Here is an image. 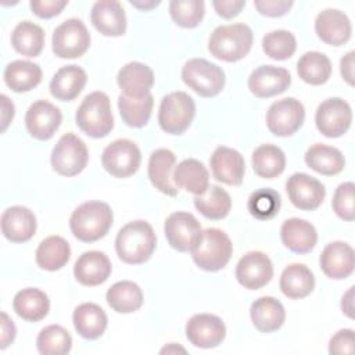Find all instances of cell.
Segmentation results:
<instances>
[{"label": "cell", "mask_w": 355, "mask_h": 355, "mask_svg": "<svg viewBox=\"0 0 355 355\" xmlns=\"http://www.w3.org/2000/svg\"><path fill=\"white\" fill-rule=\"evenodd\" d=\"M157 236L153 226L146 220L126 223L116 234L115 250L121 261L139 265L148 261L155 250Z\"/></svg>", "instance_id": "6da1fadb"}, {"label": "cell", "mask_w": 355, "mask_h": 355, "mask_svg": "<svg viewBox=\"0 0 355 355\" xmlns=\"http://www.w3.org/2000/svg\"><path fill=\"white\" fill-rule=\"evenodd\" d=\"M112 219V211L107 202L87 201L75 208L69 219V227L78 240L94 243L108 233Z\"/></svg>", "instance_id": "7a4b0ae2"}, {"label": "cell", "mask_w": 355, "mask_h": 355, "mask_svg": "<svg viewBox=\"0 0 355 355\" xmlns=\"http://www.w3.org/2000/svg\"><path fill=\"white\" fill-rule=\"evenodd\" d=\"M252 40V31L245 24L220 25L212 31L208 40V50L218 60L236 62L250 53Z\"/></svg>", "instance_id": "3957f363"}, {"label": "cell", "mask_w": 355, "mask_h": 355, "mask_svg": "<svg viewBox=\"0 0 355 355\" xmlns=\"http://www.w3.org/2000/svg\"><path fill=\"white\" fill-rule=\"evenodd\" d=\"M78 128L93 139L105 137L114 128L111 101L104 92H92L76 110Z\"/></svg>", "instance_id": "277c9868"}, {"label": "cell", "mask_w": 355, "mask_h": 355, "mask_svg": "<svg viewBox=\"0 0 355 355\" xmlns=\"http://www.w3.org/2000/svg\"><path fill=\"white\" fill-rule=\"evenodd\" d=\"M196 265L207 272H218L230 261L233 244L229 236L216 227H208L190 251Z\"/></svg>", "instance_id": "5b68a950"}, {"label": "cell", "mask_w": 355, "mask_h": 355, "mask_svg": "<svg viewBox=\"0 0 355 355\" xmlns=\"http://www.w3.org/2000/svg\"><path fill=\"white\" fill-rule=\"evenodd\" d=\"M182 79L201 97H214L223 90L225 72L205 58H190L182 68Z\"/></svg>", "instance_id": "8992f818"}, {"label": "cell", "mask_w": 355, "mask_h": 355, "mask_svg": "<svg viewBox=\"0 0 355 355\" xmlns=\"http://www.w3.org/2000/svg\"><path fill=\"white\" fill-rule=\"evenodd\" d=\"M196 115V103L184 92H172L161 100L158 123L169 135H182L191 125Z\"/></svg>", "instance_id": "52a82bcc"}, {"label": "cell", "mask_w": 355, "mask_h": 355, "mask_svg": "<svg viewBox=\"0 0 355 355\" xmlns=\"http://www.w3.org/2000/svg\"><path fill=\"white\" fill-rule=\"evenodd\" d=\"M87 161V147L85 141L73 133L62 135L51 151V166L62 176L80 173L86 168Z\"/></svg>", "instance_id": "ba28073f"}, {"label": "cell", "mask_w": 355, "mask_h": 355, "mask_svg": "<svg viewBox=\"0 0 355 355\" xmlns=\"http://www.w3.org/2000/svg\"><path fill=\"white\" fill-rule=\"evenodd\" d=\"M53 53L60 58L82 57L90 46V33L78 18H69L60 24L51 37Z\"/></svg>", "instance_id": "9c48e42d"}, {"label": "cell", "mask_w": 355, "mask_h": 355, "mask_svg": "<svg viewBox=\"0 0 355 355\" xmlns=\"http://www.w3.org/2000/svg\"><path fill=\"white\" fill-rule=\"evenodd\" d=\"M141 162V153L136 143L118 139L108 144L101 155L103 168L114 178H129L135 175Z\"/></svg>", "instance_id": "30bf717a"}, {"label": "cell", "mask_w": 355, "mask_h": 355, "mask_svg": "<svg viewBox=\"0 0 355 355\" xmlns=\"http://www.w3.org/2000/svg\"><path fill=\"white\" fill-rule=\"evenodd\" d=\"M305 108L294 97L275 101L266 111V126L275 136H291L304 123Z\"/></svg>", "instance_id": "8fae6325"}, {"label": "cell", "mask_w": 355, "mask_h": 355, "mask_svg": "<svg viewBox=\"0 0 355 355\" xmlns=\"http://www.w3.org/2000/svg\"><path fill=\"white\" fill-rule=\"evenodd\" d=\"M352 122L351 105L340 98L331 97L319 104L315 114L318 130L326 137H340L349 129Z\"/></svg>", "instance_id": "7c38bea8"}, {"label": "cell", "mask_w": 355, "mask_h": 355, "mask_svg": "<svg viewBox=\"0 0 355 355\" xmlns=\"http://www.w3.org/2000/svg\"><path fill=\"white\" fill-rule=\"evenodd\" d=\"M201 225L190 212L171 214L164 223V233L169 245L180 252L191 251L201 236Z\"/></svg>", "instance_id": "4fadbf2b"}, {"label": "cell", "mask_w": 355, "mask_h": 355, "mask_svg": "<svg viewBox=\"0 0 355 355\" xmlns=\"http://www.w3.org/2000/svg\"><path fill=\"white\" fill-rule=\"evenodd\" d=\"M286 191L291 204L302 211L319 208L326 196V189L322 182L304 172L293 173L287 179Z\"/></svg>", "instance_id": "5bb4252c"}, {"label": "cell", "mask_w": 355, "mask_h": 355, "mask_svg": "<svg viewBox=\"0 0 355 355\" xmlns=\"http://www.w3.org/2000/svg\"><path fill=\"white\" fill-rule=\"evenodd\" d=\"M273 277L270 258L261 251H250L236 265L237 282L248 290H258L266 286Z\"/></svg>", "instance_id": "9a60e30c"}, {"label": "cell", "mask_w": 355, "mask_h": 355, "mask_svg": "<svg viewBox=\"0 0 355 355\" xmlns=\"http://www.w3.org/2000/svg\"><path fill=\"white\" fill-rule=\"evenodd\" d=\"M186 337L194 347L214 348L225 340L226 326L216 315L197 313L186 323Z\"/></svg>", "instance_id": "2e32d148"}, {"label": "cell", "mask_w": 355, "mask_h": 355, "mask_svg": "<svg viewBox=\"0 0 355 355\" xmlns=\"http://www.w3.org/2000/svg\"><path fill=\"white\" fill-rule=\"evenodd\" d=\"M62 122L58 107L47 100H37L26 111L25 126L29 135L37 140H49L54 136Z\"/></svg>", "instance_id": "e0dca14e"}, {"label": "cell", "mask_w": 355, "mask_h": 355, "mask_svg": "<svg viewBox=\"0 0 355 355\" xmlns=\"http://www.w3.org/2000/svg\"><path fill=\"white\" fill-rule=\"evenodd\" d=\"M291 75L286 68L261 65L248 78V89L258 98H269L288 89Z\"/></svg>", "instance_id": "ac0fdd59"}, {"label": "cell", "mask_w": 355, "mask_h": 355, "mask_svg": "<svg viewBox=\"0 0 355 355\" xmlns=\"http://www.w3.org/2000/svg\"><path fill=\"white\" fill-rule=\"evenodd\" d=\"M315 32L326 44L343 46L349 40L352 26L345 12L336 8H326L315 19Z\"/></svg>", "instance_id": "d6986e66"}, {"label": "cell", "mask_w": 355, "mask_h": 355, "mask_svg": "<svg viewBox=\"0 0 355 355\" xmlns=\"http://www.w3.org/2000/svg\"><path fill=\"white\" fill-rule=\"evenodd\" d=\"M212 176L225 184L239 186L243 183L245 162L243 155L230 147L219 146L209 159Z\"/></svg>", "instance_id": "ffe728a7"}, {"label": "cell", "mask_w": 355, "mask_h": 355, "mask_svg": "<svg viewBox=\"0 0 355 355\" xmlns=\"http://www.w3.org/2000/svg\"><path fill=\"white\" fill-rule=\"evenodd\" d=\"M116 83L126 97L143 98L151 94L150 90L154 85V72L148 65L132 61L119 69Z\"/></svg>", "instance_id": "44dd1931"}, {"label": "cell", "mask_w": 355, "mask_h": 355, "mask_svg": "<svg viewBox=\"0 0 355 355\" xmlns=\"http://www.w3.org/2000/svg\"><path fill=\"white\" fill-rule=\"evenodd\" d=\"M90 19L93 26L104 36H122L126 32V15L122 4L116 0H100L92 7Z\"/></svg>", "instance_id": "7402d4cb"}, {"label": "cell", "mask_w": 355, "mask_h": 355, "mask_svg": "<svg viewBox=\"0 0 355 355\" xmlns=\"http://www.w3.org/2000/svg\"><path fill=\"white\" fill-rule=\"evenodd\" d=\"M354 248L344 241L327 244L319 258L323 273L334 280L347 279L354 272Z\"/></svg>", "instance_id": "603a6c76"}, {"label": "cell", "mask_w": 355, "mask_h": 355, "mask_svg": "<svg viewBox=\"0 0 355 355\" xmlns=\"http://www.w3.org/2000/svg\"><path fill=\"white\" fill-rule=\"evenodd\" d=\"M112 270L108 257L101 251L83 252L73 265L75 279L83 286H98L107 282Z\"/></svg>", "instance_id": "cb8c5ba5"}, {"label": "cell", "mask_w": 355, "mask_h": 355, "mask_svg": "<svg viewBox=\"0 0 355 355\" xmlns=\"http://www.w3.org/2000/svg\"><path fill=\"white\" fill-rule=\"evenodd\" d=\"M36 232V218L31 209L22 205L7 208L1 215V233L12 243H25Z\"/></svg>", "instance_id": "d4e9b609"}, {"label": "cell", "mask_w": 355, "mask_h": 355, "mask_svg": "<svg viewBox=\"0 0 355 355\" xmlns=\"http://www.w3.org/2000/svg\"><path fill=\"white\" fill-rule=\"evenodd\" d=\"M280 237L283 244L295 254L311 252L318 243L315 226L300 218H290L284 220L280 227Z\"/></svg>", "instance_id": "484cf974"}, {"label": "cell", "mask_w": 355, "mask_h": 355, "mask_svg": "<svg viewBox=\"0 0 355 355\" xmlns=\"http://www.w3.org/2000/svg\"><path fill=\"white\" fill-rule=\"evenodd\" d=\"M175 162L176 157L168 148H158L153 151L148 159V179L151 184L162 194L171 197H175L179 190L172 180Z\"/></svg>", "instance_id": "4316f807"}, {"label": "cell", "mask_w": 355, "mask_h": 355, "mask_svg": "<svg viewBox=\"0 0 355 355\" xmlns=\"http://www.w3.org/2000/svg\"><path fill=\"white\" fill-rule=\"evenodd\" d=\"M172 180L176 187L194 196H202L209 187V173L205 165L194 158H186L175 166Z\"/></svg>", "instance_id": "83f0119b"}, {"label": "cell", "mask_w": 355, "mask_h": 355, "mask_svg": "<svg viewBox=\"0 0 355 355\" xmlns=\"http://www.w3.org/2000/svg\"><path fill=\"white\" fill-rule=\"evenodd\" d=\"M86 80L83 68L75 64L61 67L50 80V93L60 101H72L83 90Z\"/></svg>", "instance_id": "f1b7e54d"}, {"label": "cell", "mask_w": 355, "mask_h": 355, "mask_svg": "<svg viewBox=\"0 0 355 355\" xmlns=\"http://www.w3.org/2000/svg\"><path fill=\"white\" fill-rule=\"evenodd\" d=\"M251 322L257 330L272 333L279 330L286 320L283 304L273 297H259L251 304Z\"/></svg>", "instance_id": "f546056e"}, {"label": "cell", "mask_w": 355, "mask_h": 355, "mask_svg": "<svg viewBox=\"0 0 355 355\" xmlns=\"http://www.w3.org/2000/svg\"><path fill=\"white\" fill-rule=\"evenodd\" d=\"M73 327L78 334L86 340H96L107 329V315L103 308L93 302L78 305L72 315Z\"/></svg>", "instance_id": "4dcf8cb0"}, {"label": "cell", "mask_w": 355, "mask_h": 355, "mask_svg": "<svg viewBox=\"0 0 355 355\" xmlns=\"http://www.w3.org/2000/svg\"><path fill=\"white\" fill-rule=\"evenodd\" d=\"M282 293L291 298L300 300L308 297L315 288V276L312 270L304 263L288 265L280 276Z\"/></svg>", "instance_id": "1f68e13d"}, {"label": "cell", "mask_w": 355, "mask_h": 355, "mask_svg": "<svg viewBox=\"0 0 355 355\" xmlns=\"http://www.w3.org/2000/svg\"><path fill=\"white\" fill-rule=\"evenodd\" d=\"M12 308L24 320L39 322L44 319L50 311V300L44 291L35 287H28L15 294Z\"/></svg>", "instance_id": "d6a6232c"}, {"label": "cell", "mask_w": 355, "mask_h": 355, "mask_svg": "<svg viewBox=\"0 0 355 355\" xmlns=\"http://www.w3.org/2000/svg\"><path fill=\"white\" fill-rule=\"evenodd\" d=\"M304 159L311 169L324 176H334L340 173L345 166V158L343 153L336 147L322 143L311 146L306 150Z\"/></svg>", "instance_id": "836d02e7"}, {"label": "cell", "mask_w": 355, "mask_h": 355, "mask_svg": "<svg viewBox=\"0 0 355 355\" xmlns=\"http://www.w3.org/2000/svg\"><path fill=\"white\" fill-rule=\"evenodd\" d=\"M42 68L31 61L15 60L4 69V82L15 93L35 89L42 82Z\"/></svg>", "instance_id": "e575fe53"}, {"label": "cell", "mask_w": 355, "mask_h": 355, "mask_svg": "<svg viewBox=\"0 0 355 355\" xmlns=\"http://www.w3.org/2000/svg\"><path fill=\"white\" fill-rule=\"evenodd\" d=\"M71 258V247L61 236H49L40 241L36 250V263L39 268L54 272L67 265Z\"/></svg>", "instance_id": "d590c367"}, {"label": "cell", "mask_w": 355, "mask_h": 355, "mask_svg": "<svg viewBox=\"0 0 355 355\" xmlns=\"http://www.w3.org/2000/svg\"><path fill=\"white\" fill-rule=\"evenodd\" d=\"M105 300L115 312L132 313L143 305V291L139 284L130 280H121L108 288Z\"/></svg>", "instance_id": "8d00e7d4"}, {"label": "cell", "mask_w": 355, "mask_h": 355, "mask_svg": "<svg viewBox=\"0 0 355 355\" xmlns=\"http://www.w3.org/2000/svg\"><path fill=\"white\" fill-rule=\"evenodd\" d=\"M11 44L25 57H37L44 47V32L31 21H21L11 33Z\"/></svg>", "instance_id": "74e56055"}, {"label": "cell", "mask_w": 355, "mask_h": 355, "mask_svg": "<svg viewBox=\"0 0 355 355\" xmlns=\"http://www.w3.org/2000/svg\"><path fill=\"white\" fill-rule=\"evenodd\" d=\"M297 72L305 83L319 86L329 80L331 75V61L320 51H306L297 62Z\"/></svg>", "instance_id": "f35d334b"}, {"label": "cell", "mask_w": 355, "mask_h": 355, "mask_svg": "<svg viewBox=\"0 0 355 355\" xmlns=\"http://www.w3.org/2000/svg\"><path fill=\"white\" fill-rule=\"evenodd\" d=\"M194 205L197 211L211 220H220L226 218L232 208V198L229 193L214 184L202 196L194 197Z\"/></svg>", "instance_id": "ab89813d"}, {"label": "cell", "mask_w": 355, "mask_h": 355, "mask_svg": "<svg viewBox=\"0 0 355 355\" xmlns=\"http://www.w3.org/2000/svg\"><path fill=\"white\" fill-rule=\"evenodd\" d=\"M252 168L259 178H277L286 168V155L277 146L262 144L252 153Z\"/></svg>", "instance_id": "60d3db41"}, {"label": "cell", "mask_w": 355, "mask_h": 355, "mask_svg": "<svg viewBox=\"0 0 355 355\" xmlns=\"http://www.w3.org/2000/svg\"><path fill=\"white\" fill-rule=\"evenodd\" d=\"M154 97L151 94L143 98H130L125 94L118 97V110L122 121L130 128H143L153 112Z\"/></svg>", "instance_id": "b9f144b4"}, {"label": "cell", "mask_w": 355, "mask_h": 355, "mask_svg": "<svg viewBox=\"0 0 355 355\" xmlns=\"http://www.w3.org/2000/svg\"><path fill=\"white\" fill-rule=\"evenodd\" d=\"M36 347L42 355H65L72 348V337L62 326L50 324L40 330Z\"/></svg>", "instance_id": "7bdbcfd3"}, {"label": "cell", "mask_w": 355, "mask_h": 355, "mask_svg": "<svg viewBox=\"0 0 355 355\" xmlns=\"http://www.w3.org/2000/svg\"><path fill=\"white\" fill-rule=\"evenodd\" d=\"M280 194L269 187L255 190L248 201H247V208L248 212L259 220H268L272 219L273 216L277 215L280 209Z\"/></svg>", "instance_id": "ee69618b"}, {"label": "cell", "mask_w": 355, "mask_h": 355, "mask_svg": "<svg viewBox=\"0 0 355 355\" xmlns=\"http://www.w3.org/2000/svg\"><path fill=\"white\" fill-rule=\"evenodd\" d=\"M263 53L277 61L290 58L297 50L295 36L286 29H277L266 33L262 39Z\"/></svg>", "instance_id": "f6af8a7d"}, {"label": "cell", "mask_w": 355, "mask_h": 355, "mask_svg": "<svg viewBox=\"0 0 355 355\" xmlns=\"http://www.w3.org/2000/svg\"><path fill=\"white\" fill-rule=\"evenodd\" d=\"M169 14L173 22L182 28H196L204 18L205 4L202 0H172Z\"/></svg>", "instance_id": "bcb514c9"}, {"label": "cell", "mask_w": 355, "mask_h": 355, "mask_svg": "<svg viewBox=\"0 0 355 355\" xmlns=\"http://www.w3.org/2000/svg\"><path fill=\"white\" fill-rule=\"evenodd\" d=\"M354 183L352 182H345L341 183L333 196L331 207L333 211L338 218L347 222H352L355 218V211H354Z\"/></svg>", "instance_id": "7dc6e473"}, {"label": "cell", "mask_w": 355, "mask_h": 355, "mask_svg": "<svg viewBox=\"0 0 355 355\" xmlns=\"http://www.w3.org/2000/svg\"><path fill=\"white\" fill-rule=\"evenodd\" d=\"M329 354L351 355L354 354V330L341 329L329 341Z\"/></svg>", "instance_id": "c3c4849f"}, {"label": "cell", "mask_w": 355, "mask_h": 355, "mask_svg": "<svg viewBox=\"0 0 355 355\" xmlns=\"http://www.w3.org/2000/svg\"><path fill=\"white\" fill-rule=\"evenodd\" d=\"M67 0H32L29 3L32 12L42 19H49L58 15L64 7H67Z\"/></svg>", "instance_id": "681fc988"}, {"label": "cell", "mask_w": 355, "mask_h": 355, "mask_svg": "<svg viewBox=\"0 0 355 355\" xmlns=\"http://www.w3.org/2000/svg\"><path fill=\"white\" fill-rule=\"evenodd\" d=\"M293 0H255L254 6L259 14L266 17H282L293 7Z\"/></svg>", "instance_id": "f907efd6"}, {"label": "cell", "mask_w": 355, "mask_h": 355, "mask_svg": "<svg viewBox=\"0 0 355 355\" xmlns=\"http://www.w3.org/2000/svg\"><path fill=\"white\" fill-rule=\"evenodd\" d=\"M212 7L219 17L230 19L241 12L245 7V0H214Z\"/></svg>", "instance_id": "816d5d0a"}, {"label": "cell", "mask_w": 355, "mask_h": 355, "mask_svg": "<svg viewBox=\"0 0 355 355\" xmlns=\"http://www.w3.org/2000/svg\"><path fill=\"white\" fill-rule=\"evenodd\" d=\"M17 329L14 322L10 319V316L6 312H1V334H0V347L1 349H6L15 338Z\"/></svg>", "instance_id": "f5cc1de1"}, {"label": "cell", "mask_w": 355, "mask_h": 355, "mask_svg": "<svg viewBox=\"0 0 355 355\" xmlns=\"http://www.w3.org/2000/svg\"><path fill=\"white\" fill-rule=\"evenodd\" d=\"M354 55H355V51L351 50L340 61L341 76L351 86L354 85Z\"/></svg>", "instance_id": "db71d44e"}, {"label": "cell", "mask_w": 355, "mask_h": 355, "mask_svg": "<svg viewBox=\"0 0 355 355\" xmlns=\"http://www.w3.org/2000/svg\"><path fill=\"white\" fill-rule=\"evenodd\" d=\"M1 132H6L7 126L14 118V104L10 101V98L6 94H1Z\"/></svg>", "instance_id": "11a10c76"}, {"label": "cell", "mask_w": 355, "mask_h": 355, "mask_svg": "<svg viewBox=\"0 0 355 355\" xmlns=\"http://www.w3.org/2000/svg\"><path fill=\"white\" fill-rule=\"evenodd\" d=\"M341 311L348 318H354V287H349L348 291L341 298Z\"/></svg>", "instance_id": "9f6ffc18"}, {"label": "cell", "mask_w": 355, "mask_h": 355, "mask_svg": "<svg viewBox=\"0 0 355 355\" xmlns=\"http://www.w3.org/2000/svg\"><path fill=\"white\" fill-rule=\"evenodd\" d=\"M130 4H132L133 7H137V8H140V10L147 11V10H151V8L157 7V6H159V1H133V0H132Z\"/></svg>", "instance_id": "6f0895ef"}, {"label": "cell", "mask_w": 355, "mask_h": 355, "mask_svg": "<svg viewBox=\"0 0 355 355\" xmlns=\"http://www.w3.org/2000/svg\"><path fill=\"white\" fill-rule=\"evenodd\" d=\"M176 352H183V354H184L186 349L182 348V347H179V345H176V344H173V343L165 345V347L161 349V354H176Z\"/></svg>", "instance_id": "680465c9"}]
</instances>
